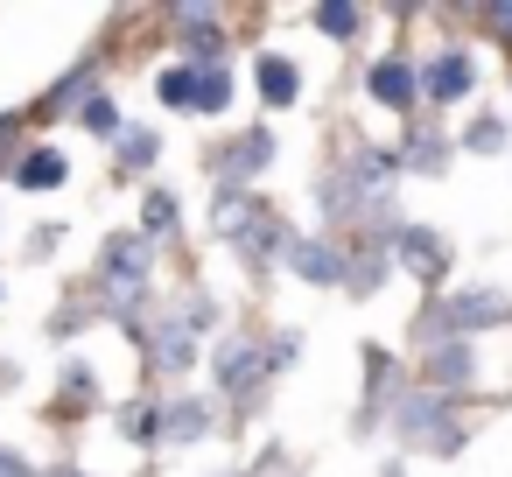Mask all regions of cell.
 Wrapping results in <instances>:
<instances>
[{
  "mask_svg": "<svg viewBox=\"0 0 512 477\" xmlns=\"http://www.w3.org/2000/svg\"><path fill=\"white\" fill-rule=\"evenodd\" d=\"M491 316H512V302H505V295H463V302H449V309L435 316V330H442V337H456V330L491 323Z\"/></svg>",
  "mask_w": 512,
  "mask_h": 477,
  "instance_id": "obj_1",
  "label": "cell"
},
{
  "mask_svg": "<svg viewBox=\"0 0 512 477\" xmlns=\"http://www.w3.org/2000/svg\"><path fill=\"white\" fill-rule=\"evenodd\" d=\"M407 428L421 435V449H463V428L435 421V400H407Z\"/></svg>",
  "mask_w": 512,
  "mask_h": 477,
  "instance_id": "obj_2",
  "label": "cell"
},
{
  "mask_svg": "<svg viewBox=\"0 0 512 477\" xmlns=\"http://www.w3.org/2000/svg\"><path fill=\"white\" fill-rule=\"evenodd\" d=\"M372 99H379V106H414V71H407L400 57L372 64Z\"/></svg>",
  "mask_w": 512,
  "mask_h": 477,
  "instance_id": "obj_3",
  "label": "cell"
},
{
  "mask_svg": "<svg viewBox=\"0 0 512 477\" xmlns=\"http://www.w3.org/2000/svg\"><path fill=\"white\" fill-rule=\"evenodd\" d=\"M64 176H71V169H64V155H57V148H29V155H22V169H15V183H22V190H57Z\"/></svg>",
  "mask_w": 512,
  "mask_h": 477,
  "instance_id": "obj_4",
  "label": "cell"
},
{
  "mask_svg": "<svg viewBox=\"0 0 512 477\" xmlns=\"http://www.w3.org/2000/svg\"><path fill=\"white\" fill-rule=\"evenodd\" d=\"M428 92H435V99H463V92H470V57H456V50H449V57H435Z\"/></svg>",
  "mask_w": 512,
  "mask_h": 477,
  "instance_id": "obj_5",
  "label": "cell"
},
{
  "mask_svg": "<svg viewBox=\"0 0 512 477\" xmlns=\"http://www.w3.org/2000/svg\"><path fill=\"white\" fill-rule=\"evenodd\" d=\"M106 260H113V281H120V295H134V288H141V274H148V253H141L134 239H120Z\"/></svg>",
  "mask_w": 512,
  "mask_h": 477,
  "instance_id": "obj_6",
  "label": "cell"
},
{
  "mask_svg": "<svg viewBox=\"0 0 512 477\" xmlns=\"http://www.w3.org/2000/svg\"><path fill=\"white\" fill-rule=\"evenodd\" d=\"M260 92H267V106H288L295 99V64L288 57H267L260 64Z\"/></svg>",
  "mask_w": 512,
  "mask_h": 477,
  "instance_id": "obj_7",
  "label": "cell"
},
{
  "mask_svg": "<svg viewBox=\"0 0 512 477\" xmlns=\"http://www.w3.org/2000/svg\"><path fill=\"white\" fill-rule=\"evenodd\" d=\"M295 274H302V281H337L344 260H337L330 246H295Z\"/></svg>",
  "mask_w": 512,
  "mask_h": 477,
  "instance_id": "obj_8",
  "label": "cell"
},
{
  "mask_svg": "<svg viewBox=\"0 0 512 477\" xmlns=\"http://www.w3.org/2000/svg\"><path fill=\"white\" fill-rule=\"evenodd\" d=\"M253 372H260V351H253V344H225V351H218V379H225V386H246Z\"/></svg>",
  "mask_w": 512,
  "mask_h": 477,
  "instance_id": "obj_9",
  "label": "cell"
},
{
  "mask_svg": "<svg viewBox=\"0 0 512 477\" xmlns=\"http://www.w3.org/2000/svg\"><path fill=\"white\" fill-rule=\"evenodd\" d=\"M162 99H169V106H197V113H204V78H197V71H162Z\"/></svg>",
  "mask_w": 512,
  "mask_h": 477,
  "instance_id": "obj_10",
  "label": "cell"
},
{
  "mask_svg": "<svg viewBox=\"0 0 512 477\" xmlns=\"http://www.w3.org/2000/svg\"><path fill=\"white\" fill-rule=\"evenodd\" d=\"M85 127H92V134H120V113H113V99H85Z\"/></svg>",
  "mask_w": 512,
  "mask_h": 477,
  "instance_id": "obj_11",
  "label": "cell"
},
{
  "mask_svg": "<svg viewBox=\"0 0 512 477\" xmlns=\"http://www.w3.org/2000/svg\"><path fill=\"white\" fill-rule=\"evenodd\" d=\"M169 225H176V197L155 190V197H148V232H169Z\"/></svg>",
  "mask_w": 512,
  "mask_h": 477,
  "instance_id": "obj_12",
  "label": "cell"
},
{
  "mask_svg": "<svg viewBox=\"0 0 512 477\" xmlns=\"http://www.w3.org/2000/svg\"><path fill=\"white\" fill-rule=\"evenodd\" d=\"M316 22H323L330 36H351V29H358V8H316Z\"/></svg>",
  "mask_w": 512,
  "mask_h": 477,
  "instance_id": "obj_13",
  "label": "cell"
},
{
  "mask_svg": "<svg viewBox=\"0 0 512 477\" xmlns=\"http://www.w3.org/2000/svg\"><path fill=\"white\" fill-rule=\"evenodd\" d=\"M260 155H267V141L253 134V141H239V155H232V176H253L260 169Z\"/></svg>",
  "mask_w": 512,
  "mask_h": 477,
  "instance_id": "obj_14",
  "label": "cell"
},
{
  "mask_svg": "<svg viewBox=\"0 0 512 477\" xmlns=\"http://www.w3.org/2000/svg\"><path fill=\"white\" fill-rule=\"evenodd\" d=\"M197 428H204V414H197V407H176V414L162 421V435H176V442H183V435H197Z\"/></svg>",
  "mask_w": 512,
  "mask_h": 477,
  "instance_id": "obj_15",
  "label": "cell"
},
{
  "mask_svg": "<svg viewBox=\"0 0 512 477\" xmlns=\"http://www.w3.org/2000/svg\"><path fill=\"white\" fill-rule=\"evenodd\" d=\"M190 358V337H183V323H169V337H162V365H183Z\"/></svg>",
  "mask_w": 512,
  "mask_h": 477,
  "instance_id": "obj_16",
  "label": "cell"
},
{
  "mask_svg": "<svg viewBox=\"0 0 512 477\" xmlns=\"http://www.w3.org/2000/svg\"><path fill=\"white\" fill-rule=\"evenodd\" d=\"M225 99H232V85H225V71H211V78H204V113H218Z\"/></svg>",
  "mask_w": 512,
  "mask_h": 477,
  "instance_id": "obj_17",
  "label": "cell"
},
{
  "mask_svg": "<svg viewBox=\"0 0 512 477\" xmlns=\"http://www.w3.org/2000/svg\"><path fill=\"white\" fill-rule=\"evenodd\" d=\"M435 379H470V351H449V358H435Z\"/></svg>",
  "mask_w": 512,
  "mask_h": 477,
  "instance_id": "obj_18",
  "label": "cell"
},
{
  "mask_svg": "<svg viewBox=\"0 0 512 477\" xmlns=\"http://www.w3.org/2000/svg\"><path fill=\"white\" fill-rule=\"evenodd\" d=\"M498 29H505V36H512V8H498Z\"/></svg>",
  "mask_w": 512,
  "mask_h": 477,
  "instance_id": "obj_19",
  "label": "cell"
}]
</instances>
